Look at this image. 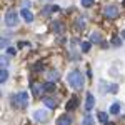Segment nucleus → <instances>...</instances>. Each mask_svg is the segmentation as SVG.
Wrapping results in <instances>:
<instances>
[{
  "label": "nucleus",
  "instance_id": "obj_1",
  "mask_svg": "<svg viewBox=\"0 0 125 125\" xmlns=\"http://www.w3.org/2000/svg\"><path fill=\"white\" fill-rule=\"evenodd\" d=\"M67 82H68V85L73 87V88H82V87H83V82H85V78H83V73H82L80 70H73V72L68 73Z\"/></svg>",
  "mask_w": 125,
  "mask_h": 125
},
{
  "label": "nucleus",
  "instance_id": "obj_2",
  "mask_svg": "<svg viewBox=\"0 0 125 125\" xmlns=\"http://www.w3.org/2000/svg\"><path fill=\"white\" fill-rule=\"evenodd\" d=\"M27 105H29V94L27 92H20V94L12 97V107H15V108H27Z\"/></svg>",
  "mask_w": 125,
  "mask_h": 125
},
{
  "label": "nucleus",
  "instance_id": "obj_3",
  "mask_svg": "<svg viewBox=\"0 0 125 125\" xmlns=\"http://www.w3.org/2000/svg\"><path fill=\"white\" fill-rule=\"evenodd\" d=\"M17 23H19V13L15 10H9L5 15V25L7 27H17Z\"/></svg>",
  "mask_w": 125,
  "mask_h": 125
},
{
  "label": "nucleus",
  "instance_id": "obj_4",
  "mask_svg": "<svg viewBox=\"0 0 125 125\" xmlns=\"http://www.w3.org/2000/svg\"><path fill=\"white\" fill-rule=\"evenodd\" d=\"M104 15H105L107 19H117V17H118V9H117V5H107L105 9H104Z\"/></svg>",
  "mask_w": 125,
  "mask_h": 125
},
{
  "label": "nucleus",
  "instance_id": "obj_5",
  "mask_svg": "<svg viewBox=\"0 0 125 125\" xmlns=\"http://www.w3.org/2000/svg\"><path fill=\"white\" fill-rule=\"evenodd\" d=\"M20 15L23 17V20H25L27 23H32V22H33V13H32L29 9H22L20 10Z\"/></svg>",
  "mask_w": 125,
  "mask_h": 125
},
{
  "label": "nucleus",
  "instance_id": "obj_6",
  "mask_svg": "<svg viewBox=\"0 0 125 125\" xmlns=\"http://www.w3.org/2000/svg\"><path fill=\"white\" fill-rule=\"evenodd\" d=\"M43 104H45L48 108H55V107L58 105V100L53 98V97H45V98H43Z\"/></svg>",
  "mask_w": 125,
  "mask_h": 125
},
{
  "label": "nucleus",
  "instance_id": "obj_7",
  "mask_svg": "<svg viewBox=\"0 0 125 125\" xmlns=\"http://www.w3.org/2000/svg\"><path fill=\"white\" fill-rule=\"evenodd\" d=\"M95 105V97L92 94H87V100H85V110H92Z\"/></svg>",
  "mask_w": 125,
  "mask_h": 125
},
{
  "label": "nucleus",
  "instance_id": "obj_8",
  "mask_svg": "<svg viewBox=\"0 0 125 125\" xmlns=\"http://www.w3.org/2000/svg\"><path fill=\"white\" fill-rule=\"evenodd\" d=\"M33 118L35 120H39V122H45L48 118L47 112H42V110H37V112H33Z\"/></svg>",
  "mask_w": 125,
  "mask_h": 125
},
{
  "label": "nucleus",
  "instance_id": "obj_9",
  "mask_svg": "<svg viewBox=\"0 0 125 125\" xmlns=\"http://www.w3.org/2000/svg\"><path fill=\"white\" fill-rule=\"evenodd\" d=\"M77 107H78V98H77V97H72V98H70V102L67 104V112L75 110Z\"/></svg>",
  "mask_w": 125,
  "mask_h": 125
},
{
  "label": "nucleus",
  "instance_id": "obj_10",
  "mask_svg": "<svg viewBox=\"0 0 125 125\" xmlns=\"http://www.w3.org/2000/svg\"><path fill=\"white\" fill-rule=\"evenodd\" d=\"M57 125H72V118H70L68 115H62V117H58Z\"/></svg>",
  "mask_w": 125,
  "mask_h": 125
},
{
  "label": "nucleus",
  "instance_id": "obj_11",
  "mask_svg": "<svg viewBox=\"0 0 125 125\" xmlns=\"http://www.w3.org/2000/svg\"><path fill=\"white\" fill-rule=\"evenodd\" d=\"M58 77H60V73H58L57 70H50L47 73V78H48V82H57Z\"/></svg>",
  "mask_w": 125,
  "mask_h": 125
},
{
  "label": "nucleus",
  "instance_id": "obj_12",
  "mask_svg": "<svg viewBox=\"0 0 125 125\" xmlns=\"http://www.w3.org/2000/svg\"><path fill=\"white\" fill-rule=\"evenodd\" d=\"M120 108H122V107H120V104H118V102H115L114 105L110 107V114H114V115L120 114Z\"/></svg>",
  "mask_w": 125,
  "mask_h": 125
},
{
  "label": "nucleus",
  "instance_id": "obj_13",
  "mask_svg": "<svg viewBox=\"0 0 125 125\" xmlns=\"http://www.w3.org/2000/svg\"><path fill=\"white\" fill-rule=\"evenodd\" d=\"M7 78H9V72H7V68H2V70H0V82L3 83V82H7Z\"/></svg>",
  "mask_w": 125,
  "mask_h": 125
},
{
  "label": "nucleus",
  "instance_id": "obj_14",
  "mask_svg": "<svg viewBox=\"0 0 125 125\" xmlns=\"http://www.w3.org/2000/svg\"><path fill=\"white\" fill-rule=\"evenodd\" d=\"M53 90H55V83L53 82H47L43 85V92H53Z\"/></svg>",
  "mask_w": 125,
  "mask_h": 125
},
{
  "label": "nucleus",
  "instance_id": "obj_15",
  "mask_svg": "<svg viewBox=\"0 0 125 125\" xmlns=\"http://www.w3.org/2000/svg\"><path fill=\"white\" fill-rule=\"evenodd\" d=\"M98 120H100V122H102V124H107V120H108V115H107L105 112H98Z\"/></svg>",
  "mask_w": 125,
  "mask_h": 125
},
{
  "label": "nucleus",
  "instance_id": "obj_16",
  "mask_svg": "<svg viewBox=\"0 0 125 125\" xmlns=\"http://www.w3.org/2000/svg\"><path fill=\"white\" fill-rule=\"evenodd\" d=\"M82 125H94V118H92L90 115H85L83 120H82Z\"/></svg>",
  "mask_w": 125,
  "mask_h": 125
},
{
  "label": "nucleus",
  "instance_id": "obj_17",
  "mask_svg": "<svg viewBox=\"0 0 125 125\" xmlns=\"http://www.w3.org/2000/svg\"><path fill=\"white\" fill-rule=\"evenodd\" d=\"M80 3H82V7H85V9H90V7L95 3V0H82Z\"/></svg>",
  "mask_w": 125,
  "mask_h": 125
},
{
  "label": "nucleus",
  "instance_id": "obj_18",
  "mask_svg": "<svg viewBox=\"0 0 125 125\" xmlns=\"http://www.w3.org/2000/svg\"><path fill=\"white\" fill-rule=\"evenodd\" d=\"M112 45L114 47H120L122 45V37H114L112 39Z\"/></svg>",
  "mask_w": 125,
  "mask_h": 125
},
{
  "label": "nucleus",
  "instance_id": "obj_19",
  "mask_svg": "<svg viewBox=\"0 0 125 125\" xmlns=\"http://www.w3.org/2000/svg\"><path fill=\"white\" fill-rule=\"evenodd\" d=\"M53 30H55L57 33H62V32H63V25H62L60 22H57V23H53Z\"/></svg>",
  "mask_w": 125,
  "mask_h": 125
},
{
  "label": "nucleus",
  "instance_id": "obj_20",
  "mask_svg": "<svg viewBox=\"0 0 125 125\" xmlns=\"http://www.w3.org/2000/svg\"><path fill=\"white\" fill-rule=\"evenodd\" d=\"M90 40H92V42H102V37H100V33H98V32H95V33H92V35H90Z\"/></svg>",
  "mask_w": 125,
  "mask_h": 125
},
{
  "label": "nucleus",
  "instance_id": "obj_21",
  "mask_svg": "<svg viewBox=\"0 0 125 125\" xmlns=\"http://www.w3.org/2000/svg\"><path fill=\"white\" fill-rule=\"evenodd\" d=\"M80 47H82V52H88L90 50V42H83Z\"/></svg>",
  "mask_w": 125,
  "mask_h": 125
},
{
  "label": "nucleus",
  "instance_id": "obj_22",
  "mask_svg": "<svg viewBox=\"0 0 125 125\" xmlns=\"http://www.w3.org/2000/svg\"><path fill=\"white\" fill-rule=\"evenodd\" d=\"M77 29H85V22H83V19L77 20Z\"/></svg>",
  "mask_w": 125,
  "mask_h": 125
},
{
  "label": "nucleus",
  "instance_id": "obj_23",
  "mask_svg": "<svg viewBox=\"0 0 125 125\" xmlns=\"http://www.w3.org/2000/svg\"><path fill=\"white\" fill-rule=\"evenodd\" d=\"M7 53H9V55H15V53H17V50H15L13 47H9V48H7Z\"/></svg>",
  "mask_w": 125,
  "mask_h": 125
},
{
  "label": "nucleus",
  "instance_id": "obj_24",
  "mask_svg": "<svg viewBox=\"0 0 125 125\" xmlns=\"http://www.w3.org/2000/svg\"><path fill=\"white\" fill-rule=\"evenodd\" d=\"M2 65H3V67L9 65V58H7V57H2Z\"/></svg>",
  "mask_w": 125,
  "mask_h": 125
},
{
  "label": "nucleus",
  "instance_id": "obj_25",
  "mask_svg": "<svg viewBox=\"0 0 125 125\" xmlns=\"http://www.w3.org/2000/svg\"><path fill=\"white\" fill-rule=\"evenodd\" d=\"M29 43L27 42H19V48H23V47H27Z\"/></svg>",
  "mask_w": 125,
  "mask_h": 125
},
{
  "label": "nucleus",
  "instance_id": "obj_26",
  "mask_svg": "<svg viewBox=\"0 0 125 125\" xmlns=\"http://www.w3.org/2000/svg\"><path fill=\"white\" fill-rule=\"evenodd\" d=\"M9 45V40L7 39H2V47H7Z\"/></svg>",
  "mask_w": 125,
  "mask_h": 125
},
{
  "label": "nucleus",
  "instance_id": "obj_27",
  "mask_svg": "<svg viewBox=\"0 0 125 125\" xmlns=\"http://www.w3.org/2000/svg\"><path fill=\"white\" fill-rule=\"evenodd\" d=\"M110 92H112V94H115V92H117V85H112V87H110Z\"/></svg>",
  "mask_w": 125,
  "mask_h": 125
},
{
  "label": "nucleus",
  "instance_id": "obj_28",
  "mask_svg": "<svg viewBox=\"0 0 125 125\" xmlns=\"http://www.w3.org/2000/svg\"><path fill=\"white\" fill-rule=\"evenodd\" d=\"M120 37H122V39L125 40V30H122V32H120Z\"/></svg>",
  "mask_w": 125,
  "mask_h": 125
},
{
  "label": "nucleus",
  "instance_id": "obj_29",
  "mask_svg": "<svg viewBox=\"0 0 125 125\" xmlns=\"http://www.w3.org/2000/svg\"><path fill=\"white\" fill-rule=\"evenodd\" d=\"M124 5H125V0H124Z\"/></svg>",
  "mask_w": 125,
  "mask_h": 125
}]
</instances>
